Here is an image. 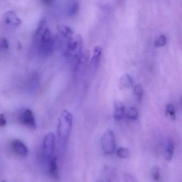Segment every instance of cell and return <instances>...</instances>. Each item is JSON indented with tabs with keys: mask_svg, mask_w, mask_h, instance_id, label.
<instances>
[{
	"mask_svg": "<svg viewBox=\"0 0 182 182\" xmlns=\"http://www.w3.org/2000/svg\"></svg>",
	"mask_w": 182,
	"mask_h": 182,
	"instance_id": "26",
	"label": "cell"
},
{
	"mask_svg": "<svg viewBox=\"0 0 182 182\" xmlns=\"http://www.w3.org/2000/svg\"><path fill=\"white\" fill-rule=\"evenodd\" d=\"M12 149L13 151L16 154L22 157H25L28 155V150L27 146L20 140H13L12 143Z\"/></svg>",
	"mask_w": 182,
	"mask_h": 182,
	"instance_id": "6",
	"label": "cell"
},
{
	"mask_svg": "<svg viewBox=\"0 0 182 182\" xmlns=\"http://www.w3.org/2000/svg\"><path fill=\"white\" fill-rule=\"evenodd\" d=\"M55 137L53 133H49L44 138L42 145V156L49 161L53 156L55 148Z\"/></svg>",
	"mask_w": 182,
	"mask_h": 182,
	"instance_id": "4",
	"label": "cell"
},
{
	"mask_svg": "<svg viewBox=\"0 0 182 182\" xmlns=\"http://www.w3.org/2000/svg\"><path fill=\"white\" fill-rule=\"evenodd\" d=\"M6 182V181H4V180H2V182Z\"/></svg>",
	"mask_w": 182,
	"mask_h": 182,
	"instance_id": "25",
	"label": "cell"
},
{
	"mask_svg": "<svg viewBox=\"0 0 182 182\" xmlns=\"http://www.w3.org/2000/svg\"><path fill=\"white\" fill-rule=\"evenodd\" d=\"M73 124V116L66 109L62 111L59 119L58 134L63 146L65 148L69 139Z\"/></svg>",
	"mask_w": 182,
	"mask_h": 182,
	"instance_id": "1",
	"label": "cell"
},
{
	"mask_svg": "<svg viewBox=\"0 0 182 182\" xmlns=\"http://www.w3.org/2000/svg\"><path fill=\"white\" fill-rule=\"evenodd\" d=\"M9 44L6 38H2L1 40V49L4 51H7L9 49Z\"/></svg>",
	"mask_w": 182,
	"mask_h": 182,
	"instance_id": "21",
	"label": "cell"
},
{
	"mask_svg": "<svg viewBox=\"0 0 182 182\" xmlns=\"http://www.w3.org/2000/svg\"><path fill=\"white\" fill-rule=\"evenodd\" d=\"M166 113L170 118L173 120H175L176 114H175V109L173 104H168L166 108Z\"/></svg>",
	"mask_w": 182,
	"mask_h": 182,
	"instance_id": "18",
	"label": "cell"
},
{
	"mask_svg": "<svg viewBox=\"0 0 182 182\" xmlns=\"http://www.w3.org/2000/svg\"><path fill=\"white\" fill-rule=\"evenodd\" d=\"M80 4L78 1H72L69 2L68 8V14L69 16H72L76 15L79 10Z\"/></svg>",
	"mask_w": 182,
	"mask_h": 182,
	"instance_id": "12",
	"label": "cell"
},
{
	"mask_svg": "<svg viewBox=\"0 0 182 182\" xmlns=\"http://www.w3.org/2000/svg\"><path fill=\"white\" fill-rule=\"evenodd\" d=\"M7 124V120H6L5 116L3 114L0 115V126L1 127H4Z\"/></svg>",
	"mask_w": 182,
	"mask_h": 182,
	"instance_id": "23",
	"label": "cell"
},
{
	"mask_svg": "<svg viewBox=\"0 0 182 182\" xmlns=\"http://www.w3.org/2000/svg\"><path fill=\"white\" fill-rule=\"evenodd\" d=\"M174 152V144L171 140L168 142L164 152V157L167 161L171 160Z\"/></svg>",
	"mask_w": 182,
	"mask_h": 182,
	"instance_id": "13",
	"label": "cell"
},
{
	"mask_svg": "<svg viewBox=\"0 0 182 182\" xmlns=\"http://www.w3.org/2000/svg\"><path fill=\"white\" fill-rule=\"evenodd\" d=\"M46 19L45 17H43L41 18L39 22H38V25L37 26V28L35 31L34 33V38L35 40H38L39 39L40 40L41 37L42 36V34L43 33L44 30L45 29L44 26L46 24Z\"/></svg>",
	"mask_w": 182,
	"mask_h": 182,
	"instance_id": "11",
	"label": "cell"
},
{
	"mask_svg": "<svg viewBox=\"0 0 182 182\" xmlns=\"http://www.w3.org/2000/svg\"><path fill=\"white\" fill-rule=\"evenodd\" d=\"M121 85L124 88H131L133 86V78L129 75L124 74L120 80Z\"/></svg>",
	"mask_w": 182,
	"mask_h": 182,
	"instance_id": "14",
	"label": "cell"
},
{
	"mask_svg": "<svg viewBox=\"0 0 182 182\" xmlns=\"http://www.w3.org/2000/svg\"><path fill=\"white\" fill-rule=\"evenodd\" d=\"M152 176L155 182H158L160 179V169L158 166L153 167L152 169Z\"/></svg>",
	"mask_w": 182,
	"mask_h": 182,
	"instance_id": "17",
	"label": "cell"
},
{
	"mask_svg": "<svg viewBox=\"0 0 182 182\" xmlns=\"http://www.w3.org/2000/svg\"><path fill=\"white\" fill-rule=\"evenodd\" d=\"M101 146L103 151L108 154L114 153L116 148L114 132L109 130L104 133L101 139Z\"/></svg>",
	"mask_w": 182,
	"mask_h": 182,
	"instance_id": "3",
	"label": "cell"
},
{
	"mask_svg": "<svg viewBox=\"0 0 182 182\" xmlns=\"http://www.w3.org/2000/svg\"><path fill=\"white\" fill-rule=\"evenodd\" d=\"M127 117L130 120H137L139 118V114L137 109L134 108L129 109L127 113Z\"/></svg>",
	"mask_w": 182,
	"mask_h": 182,
	"instance_id": "15",
	"label": "cell"
},
{
	"mask_svg": "<svg viewBox=\"0 0 182 182\" xmlns=\"http://www.w3.org/2000/svg\"><path fill=\"white\" fill-rule=\"evenodd\" d=\"M19 119L22 124L27 127L32 128H35L37 127L34 115L31 109H26L22 112Z\"/></svg>",
	"mask_w": 182,
	"mask_h": 182,
	"instance_id": "5",
	"label": "cell"
},
{
	"mask_svg": "<svg viewBox=\"0 0 182 182\" xmlns=\"http://www.w3.org/2000/svg\"><path fill=\"white\" fill-rule=\"evenodd\" d=\"M124 182H137L136 178L129 173H126L124 175Z\"/></svg>",
	"mask_w": 182,
	"mask_h": 182,
	"instance_id": "22",
	"label": "cell"
},
{
	"mask_svg": "<svg viewBox=\"0 0 182 182\" xmlns=\"http://www.w3.org/2000/svg\"><path fill=\"white\" fill-rule=\"evenodd\" d=\"M167 42V39L164 35H161L157 38L154 42V45L157 47H162L166 44Z\"/></svg>",
	"mask_w": 182,
	"mask_h": 182,
	"instance_id": "20",
	"label": "cell"
},
{
	"mask_svg": "<svg viewBox=\"0 0 182 182\" xmlns=\"http://www.w3.org/2000/svg\"><path fill=\"white\" fill-rule=\"evenodd\" d=\"M114 118L117 121H120L124 118L125 115V107L122 102L116 100L114 102Z\"/></svg>",
	"mask_w": 182,
	"mask_h": 182,
	"instance_id": "8",
	"label": "cell"
},
{
	"mask_svg": "<svg viewBox=\"0 0 182 182\" xmlns=\"http://www.w3.org/2000/svg\"><path fill=\"white\" fill-rule=\"evenodd\" d=\"M102 48L99 46H96L94 49L93 56L91 58V65L93 68H97L100 63L102 57Z\"/></svg>",
	"mask_w": 182,
	"mask_h": 182,
	"instance_id": "9",
	"label": "cell"
},
{
	"mask_svg": "<svg viewBox=\"0 0 182 182\" xmlns=\"http://www.w3.org/2000/svg\"><path fill=\"white\" fill-rule=\"evenodd\" d=\"M4 20L6 23L11 26H18L21 24L22 20L19 18L15 11L8 10L4 15Z\"/></svg>",
	"mask_w": 182,
	"mask_h": 182,
	"instance_id": "7",
	"label": "cell"
},
{
	"mask_svg": "<svg viewBox=\"0 0 182 182\" xmlns=\"http://www.w3.org/2000/svg\"><path fill=\"white\" fill-rule=\"evenodd\" d=\"M42 2H43L44 4L47 5V6H51V5L53 4V1H42Z\"/></svg>",
	"mask_w": 182,
	"mask_h": 182,
	"instance_id": "24",
	"label": "cell"
},
{
	"mask_svg": "<svg viewBox=\"0 0 182 182\" xmlns=\"http://www.w3.org/2000/svg\"><path fill=\"white\" fill-rule=\"evenodd\" d=\"M49 162V171L50 175L53 179H58L59 177V171L57 157H53Z\"/></svg>",
	"mask_w": 182,
	"mask_h": 182,
	"instance_id": "10",
	"label": "cell"
},
{
	"mask_svg": "<svg viewBox=\"0 0 182 182\" xmlns=\"http://www.w3.org/2000/svg\"><path fill=\"white\" fill-rule=\"evenodd\" d=\"M55 47V40L49 28H46L39 41L38 51L43 57H47L53 53Z\"/></svg>",
	"mask_w": 182,
	"mask_h": 182,
	"instance_id": "2",
	"label": "cell"
},
{
	"mask_svg": "<svg viewBox=\"0 0 182 182\" xmlns=\"http://www.w3.org/2000/svg\"><path fill=\"white\" fill-rule=\"evenodd\" d=\"M117 153L120 158H128L130 156V150L128 148L121 147L118 149Z\"/></svg>",
	"mask_w": 182,
	"mask_h": 182,
	"instance_id": "16",
	"label": "cell"
},
{
	"mask_svg": "<svg viewBox=\"0 0 182 182\" xmlns=\"http://www.w3.org/2000/svg\"><path fill=\"white\" fill-rule=\"evenodd\" d=\"M134 94L139 99H142L143 95V89L142 86L140 84H137L135 86L134 89Z\"/></svg>",
	"mask_w": 182,
	"mask_h": 182,
	"instance_id": "19",
	"label": "cell"
}]
</instances>
